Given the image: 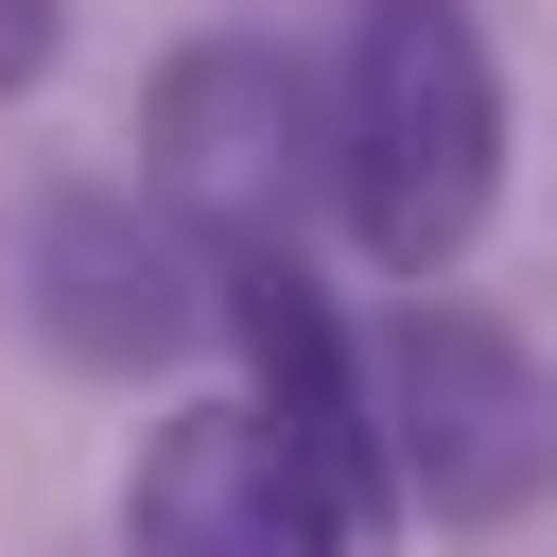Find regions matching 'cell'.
<instances>
[{
	"mask_svg": "<svg viewBox=\"0 0 557 557\" xmlns=\"http://www.w3.org/2000/svg\"><path fill=\"white\" fill-rule=\"evenodd\" d=\"M366 453H383V522L505 540L557 505V366L453 278H400L366 313Z\"/></svg>",
	"mask_w": 557,
	"mask_h": 557,
	"instance_id": "cell-2",
	"label": "cell"
},
{
	"mask_svg": "<svg viewBox=\"0 0 557 557\" xmlns=\"http://www.w3.org/2000/svg\"><path fill=\"white\" fill-rule=\"evenodd\" d=\"M17 313L87 383H174L191 348H226V244L157 174H70L17 209Z\"/></svg>",
	"mask_w": 557,
	"mask_h": 557,
	"instance_id": "cell-3",
	"label": "cell"
},
{
	"mask_svg": "<svg viewBox=\"0 0 557 557\" xmlns=\"http://www.w3.org/2000/svg\"><path fill=\"white\" fill-rule=\"evenodd\" d=\"M139 174L209 226V244H296L331 209V70H296L278 35H191L139 87Z\"/></svg>",
	"mask_w": 557,
	"mask_h": 557,
	"instance_id": "cell-5",
	"label": "cell"
},
{
	"mask_svg": "<svg viewBox=\"0 0 557 557\" xmlns=\"http://www.w3.org/2000/svg\"><path fill=\"white\" fill-rule=\"evenodd\" d=\"M52 52H70V0H0V104H35Z\"/></svg>",
	"mask_w": 557,
	"mask_h": 557,
	"instance_id": "cell-6",
	"label": "cell"
},
{
	"mask_svg": "<svg viewBox=\"0 0 557 557\" xmlns=\"http://www.w3.org/2000/svg\"><path fill=\"white\" fill-rule=\"evenodd\" d=\"M366 540H383L366 487L261 383H191L122 453V557H366Z\"/></svg>",
	"mask_w": 557,
	"mask_h": 557,
	"instance_id": "cell-4",
	"label": "cell"
},
{
	"mask_svg": "<svg viewBox=\"0 0 557 557\" xmlns=\"http://www.w3.org/2000/svg\"><path fill=\"white\" fill-rule=\"evenodd\" d=\"M505 35L487 0H348L331 35V226L366 278H453L505 209Z\"/></svg>",
	"mask_w": 557,
	"mask_h": 557,
	"instance_id": "cell-1",
	"label": "cell"
}]
</instances>
